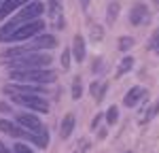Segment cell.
Wrapping results in <instances>:
<instances>
[{
	"label": "cell",
	"instance_id": "cell-1",
	"mask_svg": "<svg viewBox=\"0 0 159 153\" xmlns=\"http://www.w3.org/2000/svg\"><path fill=\"white\" fill-rule=\"evenodd\" d=\"M43 11H45V7H43V2H28L21 11L17 13L15 17H13L11 21L7 26H2L0 28V40H7V38L11 36L13 32L19 28V26H24V24H28V21H34V19H38L40 15H43Z\"/></svg>",
	"mask_w": 159,
	"mask_h": 153
},
{
	"label": "cell",
	"instance_id": "cell-2",
	"mask_svg": "<svg viewBox=\"0 0 159 153\" xmlns=\"http://www.w3.org/2000/svg\"><path fill=\"white\" fill-rule=\"evenodd\" d=\"M57 45L55 36H36L30 38V43H24V45H17V47H11V49L4 51L7 58H17V55H25V53H36L40 49H53Z\"/></svg>",
	"mask_w": 159,
	"mask_h": 153
},
{
	"label": "cell",
	"instance_id": "cell-3",
	"mask_svg": "<svg viewBox=\"0 0 159 153\" xmlns=\"http://www.w3.org/2000/svg\"><path fill=\"white\" fill-rule=\"evenodd\" d=\"M51 64V58L45 53H25L17 55L9 62V70H34V68H45Z\"/></svg>",
	"mask_w": 159,
	"mask_h": 153
},
{
	"label": "cell",
	"instance_id": "cell-4",
	"mask_svg": "<svg viewBox=\"0 0 159 153\" xmlns=\"http://www.w3.org/2000/svg\"><path fill=\"white\" fill-rule=\"evenodd\" d=\"M11 79L17 83H53L55 72L45 70V68H34V70H11Z\"/></svg>",
	"mask_w": 159,
	"mask_h": 153
},
{
	"label": "cell",
	"instance_id": "cell-5",
	"mask_svg": "<svg viewBox=\"0 0 159 153\" xmlns=\"http://www.w3.org/2000/svg\"><path fill=\"white\" fill-rule=\"evenodd\" d=\"M43 30H45V24L40 19H34V21H28V24L19 26L7 40H11V43H24V40H30V38H34L36 34H40Z\"/></svg>",
	"mask_w": 159,
	"mask_h": 153
},
{
	"label": "cell",
	"instance_id": "cell-6",
	"mask_svg": "<svg viewBox=\"0 0 159 153\" xmlns=\"http://www.w3.org/2000/svg\"><path fill=\"white\" fill-rule=\"evenodd\" d=\"M13 100L19 102V104H24L28 109H34L38 113H49V102L45 100L43 96H38V94H24V96H17V94H11Z\"/></svg>",
	"mask_w": 159,
	"mask_h": 153
},
{
	"label": "cell",
	"instance_id": "cell-7",
	"mask_svg": "<svg viewBox=\"0 0 159 153\" xmlns=\"http://www.w3.org/2000/svg\"><path fill=\"white\" fill-rule=\"evenodd\" d=\"M17 123L21 128H25L28 132H32V134H40V136H45V128L40 123V119L34 117V115L30 113H19L17 115Z\"/></svg>",
	"mask_w": 159,
	"mask_h": 153
},
{
	"label": "cell",
	"instance_id": "cell-8",
	"mask_svg": "<svg viewBox=\"0 0 159 153\" xmlns=\"http://www.w3.org/2000/svg\"><path fill=\"white\" fill-rule=\"evenodd\" d=\"M49 17H51V26H55L57 30L64 28V9H61V0H49Z\"/></svg>",
	"mask_w": 159,
	"mask_h": 153
},
{
	"label": "cell",
	"instance_id": "cell-9",
	"mask_svg": "<svg viewBox=\"0 0 159 153\" xmlns=\"http://www.w3.org/2000/svg\"><path fill=\"white\" fill-rule=\"evenodd\" d=\"M148 19V9L144 2H136L134 7H132V11H129V21H132V26H140L144 24Z\"/></svg>",
	"mask_w": 159,
	"mask_h": 153
},
{
	"label": "cell",
	"instance_id": "cell-10",
	"mask_svg": "<svg viewBox=\"0 0 159 153\" xmlns=\"http://www.w3.org/2000/svg\"><path fill=\"white\" fill-rule=\"evenodd\" d=\"M144 94H147V89L144 87H132L127 94H125V98H123V104L125 106H129V109H134L138 102L144 98Z\"/></svg>",
	"mask_w": 159,
	"mask_h": 153
},
{
	"label": "cell",
	"instance_id": "cell-11",
	"mask_svg": "<svg viewBox=\"0 0 159 153\" xmlns=\"http://www.w3.org/2000/svg\"><path fill=\"white\" fill-rule=\"evenodd\" d=\"M25 2H30V0H4V2L0 4V19H7L13 11L21 9Z\"/></svg>",
	"mask_w": 159,
	"mask_h": 153
},
{
	"label": "cell",
	"instance_id": "cell-12",
	"mask_svg": "<svg viewBox=\"0 0 159 153\" xmlns=\"http://www.w3.org/2000/svg\"><path fill=\"white\" fill-rule=\"evenodd\" d=\"M72 53H74V58H76V62L85 60V38L81 36V34H76L72 40Z\"/></svg>",
	"mask_w": 159,
	"mask_h": 153
},
{
	"label": "cell",
	"instance_id": "cell-13",
	"mask_svg": "<svg viewBox=\"0 0 159 153\" xmlns=\"http://www.w3.org/2000/svg\"><path fill=\"white\" fill-rule=\"evenodd\" d=\"M72 130H74V115L72 113H68L64 119H61V126H60V136L64 140L68 138L70 134H72Z\"/></svg>",
	"mask_w": 159,
	"mask_h": 153
},
{
	"label": "cell",
	"instance_id": "cell-14",
	"mask_svg": "<svg viewBox=\"0 0 159 153\" xmlns=\"http://www.w3.org/2000/svg\"><path fill=\"white\" fill-rule=\"evenodd\" d=\"M106 87H108V85H106V83H100V81H96V83H91V87H89V91L93 94V98H96V102H102V100H104V96H106L104 91H106Z\"/></svg>",
	"mask_w": 159,
	"mask_h": 153
},
{
	"label": "cell",
	"instance_id": "cell-15",
	"mask_svg": "<svg viewBox=\"0 0 159 153\" xmlns=\"http://www.w3.org/2000/svg\"><path fill=\"white\" fill-rule=\"evenodd\" d=\"M132 66H134V58H132V55L123 58L121 64L117 66V76H123L125 72H129V70H132Z\"/></svg>",
	"mask_w": 159,
	"mask_h": 153
},
{
	"label": "cell",
	"instance_id": "cell-16",
	"mask_svg": "<svg viewBox=\"0 0 159 153\" xmlns=\"http://www.w3.org/2000/svg\"><path fill=\"white\" fill-rule=\"evenodd\" d=\"M119 2H110L108 4V11H106V24L112 26L115 24V19H117V15H119Z\"/></svg>",
	"mask_w": 159,
	"mask_h": 153
},
{
	"label": "cell",
	"instance_id": "cell-17",
	"mask_svg": "<svg viewBox=\"0 0 159 153\" xmlns=\"http://www.w3.org/2000/svg\"><path fill=\"white\" fill-rule=\"evenodd\" d=\"M157 115H159V100L155 102V104H151V106H148V109H147V113H144L142 117H140V121L144 123V121L153 119V117H157Z\"/></svg>",
	"mask_w": 159,
	"mask_h": 153
},
{
	"label": "cell",
	"instance_id": "cell-18",
	"mask_svg": "<svg viewBox=\"0 0 159 153\" xmlns=\"http://www.w3.org/2000/svg\"><path fill=\"white\" fill-rule=\"evenodd\" d=\"M117 47H119V51H129L134 47V38L132 36H121L117 40Z\"/></svg>",
	"mask_w": 159,
	"mask_h": 153
},
{
	"label": "cell",
	"instance_id": "cell-19",
	"mask_svg": "<svg viewBox=\"0 0 159 153\" xmlns=\"http://www.w3.org/2000/svg\"><path fill=\"white\" fill-rule=\"evenodd\" d=\"M117 119H119V109H117V106H110L108 111H106V123H108V126H115Z\"/></svg>",
	"mask_w": 159,
	"mask_h": 153
},
{
	"label": "cell",
	"instance_id": "cell-20",
	"mask_svg": "<svg viewBox=\"0 0 159 153\" xmlns=\"http://www.w3.org/2000/svg\"><path fill=\"white\" fill-rule=\"evenodd\" d=\"M83 96V87H81V76H74V83H72V98L79 100Z\"/></svg>",
	"mask_w": 159,
	"mask_h": 153
},
{
	"label": "cell",
	"instance_id": "cell-21",
	"mask_svg": "<svg viewBox=\"0 0 159 153\" xmlns=\"http://www.w3.org/2000/svg\"><path fill=\"white\" fill-rule=\"evenodd\" d=\"M89 149V140L87 138H81L79 142H76V149H74L72 153H83V151H87Z\"/></svg>",
	"mask_w": 159,
	"mask_h": 153
},
{
	"label": "cell",
	"instance_id": "cell-22",
	"mask_svg": "<svg viewBox=\"0 0 159 153\" xmlns=\"http://www.w3.org/2000/svg\"><path fill=\"white\" fill-rule=\"evenodd\" d=\"M102 36H104V30H100L98 26H93V28H91V38L98 40V38H102Z\"/></svg>",
	"mask_w": 159,
	"mask_h": 153
},
{
	"label": "cell",
	"instance_id": "cell-23",
	"mask_svg": "<svg viewBox=\"0 0 159 153\" xmlns=\"http://www.w3.org/2000/svg\"><path fill=\"white\" fill-rule=\"evenodd\" d=\"M151 49H155V53H159V32L153 34V38H151Z\"/></svg>",
	"mask_w": 159,
	"mask_h": 153
},
{
	"label": "cell",
	"instance_id": "cell-24",
	"mask_svg": "<svg viewBox=\"0 0 159 153\" xmlns=\"http://www.w3.org/2000/svg\"><path fill=\"white\" fill-rule=\"evenodd\" d=\"M61 64H64V68H68V66H70V51H68V49L61 53Z\"/></svg>",
	"mask_w": 159,
	"mask_h": 153
},
{
	"label": "cell",
	"instance_id": "cell-25",
	"mask_svg": "<svg viewBox=\"0 0 159 153\" xmlns=\"http://www.w3.org/2000/svg\"><path fill=\"white\" fill-rule=\"evenodd\" d=\"M15 153H34V151L25 145H15Z\"/></svg>",
	"mask_w": 159,
	"mask_h": 153
},
{
	"label": "cell",
	"instance_id": "cell-26",
	"mask_svg": "<svg viewBox=\"0 0 159 153\" xmlns=\"http://www.w3.org/2000/svg\"><path fill=\"white\" fill-rule=\"evenodd\" d=\"M100 119H102V115H98L96 119H93V123H91V128H98V123H100Z\"/></svg>",
	"mask_w": 159,
	"mask_h": 153
},
{
	"label": "cell",
	"instance_id": "cell-27",
	"mask_svg": "<svg viewBox=\"0 0 159 153\" xmlns=\"http://www.w3.org/2000/svg\"><path fill=\"white\" fill-rule=\"evenodd\" d=\"M0 153H11L7 147H4V142H0Z\"/></svg>",
	"mask_w": 159,
	"mask_h": 153
},
{
	"label": "cell",
	"instance_id": "cell-28",
	"mask_svg": "<svg viewBox=\"0 0 159 153\" xmlns=\"http://www.w3.org/2000/svg\"><path fill=\"white\" fill-rule=\"evenodd\" d=\"M153 2H157V4H159V0H153Z\"/></svg>",
	"mask_w": 159,
	"mask_h": 153
}]
</instances>
